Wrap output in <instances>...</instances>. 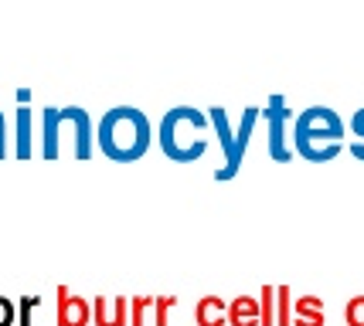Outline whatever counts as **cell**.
<instances>
[{"label": "cell", "instance_id": "6da1fadb", "mask_svg": "<svg viewBox=\"0 0 364 326\" xmlns=\"http://www.w3.org/2000/svg\"><path fill=\"white\" fill-rule=\"evenodd\" d=\"M154 140V126L136 106H112L95 126V146L112 163H136Z\"/></svg>", "mask_w": 364, "mask_h": 326}, {"label": "cell", "instance_id": "7a4b0ae2", "mask_svg": "<svg viewBox=\"0 0 364 326\" xmlns=\"http://www.w3.org/2000/svg\"><path fill=\"white\" fill-rule=\"evenodd\" d=\"M293 150L310 163H331L344 150L348 123L331 106H310L293 119Z\"/></svg>", "mask_w": 364, "mask_h": 326}, {"label": "cell", "instance_id": "3957f363", "mask_svg": "<svg viewBox=\"0 0 364 326\" xmlns=\"http://www.w3.org/2000/svg\"><path fill=\"white\" fill-rule=\"evenodd\" d=\"M62 140H72V153L89 160L95 150V126L82 106H45L41 109V156L58 160Z\"/></svg>", "mask_w": 364, "mask_h": 326}, {"label": "cell", "instance_id": "277c9868", "mask_svg": "<svg viewBox=\"0 0 364 326\" xmlns=\"http://www.w3.org/2000/svg\"><path fill=\"white\" fill-rule=\"evenodd\" d=\"M160 150L174 163H198L208 153V112L194 106H174L157 126Z\"/></svg>", "mask_w": 364, "mask_h": 326}, {"label": "cell", "instance_id": "5b68a950", "mask_svg": "<svg viewBox=\"0 0 364 326\" xmlns=\"http://www.w3.org/2000/svg\"><path fill=\"white\" fill-rule=\"evenodd\" d=\"M259 112H262V106H245L238 126H232V119H228V112H225L222 106H211L208 126L218 133L222 156H225V163L215 170V180H232V177L242 170V160H245V150H249V140H252V129H255V123L262 119Z\"/></svg>", "mask_w": 364, "mask_h": 326}, {"label": "cell", "instance_id": "8992f818", "mask_svg": "<svg viewBox=\"0 0 364 326\" xmlns=\"http://www.w3.org/2000/svg\"><path fill=\"white\" fill-rule=\"evenodd\" d=\"M266 116V146H269V156L276 163H289L293 160V136H289V126H293V109L286 102V95H269L266 109L259 112Z\"/></svg>", "mask_w": 364, "mask_h": 326}, {"label": "cell", "instance_id": "52a82bcc", "mask_svg": "<svg viewBox=\"0 0 364 326\" xmlns=\"http://www.w3.org/2000/svg\"><path fill=\"white\" fill-rule=\"evenodd\" d=\"M58 326H89L92 323V303L75 295L68 286H58V306H55Z\"/></svg>", "mask_w": 364, "mask_h": 326}, {"label": "cell", "instance_id": "ba28073f", "mask_svg": "<svg viewBox=\"0 0 364 326\" xmlns=\"http://www.w3.org/2000/svg\"><path fill=\"white\" fill-rule=\"evenodd\" d=\"M92 303V323L95 326H129V299L127 295H95Z\"/></svg>", "mask_w": 364, "mask_h": 326}, {"label": "cell", "instance_id": "9c48e42d", "mask_svg": "<svg viewBox=\"0 0 364 326\" xmlns=\"http://www.w3.org/2000/svg\"><path fill=\"white\" fill-rule=\"evenodd\" d=\"M194 323L198 326H228V303L222 295H201L194 306Z\"/></svg>", "mask_w": 364, "mask_h": 326}, {"label": "cell", "instance_id": "30bf717a", "mask_svg": "<svg viewBox=\"0 0 364 326\" xmlns=\"http://www.w3.org/2000/svg\"><path fill=\"white\" fill-rule=\"evenodd\" d=\"M228 326H259V299L255 295L228 299Z\"/></svg>", "mask_w": 364, "mask_h": 326}, {"label": "cell", "instance_id": "8fae6325", "mask_svg": "<svg viewBox=\"0 0 364 326\" xmlns=\"http://www.w3.org/2000/svg\"><path fill=\"white\" fill-rule=\"evenodd\" d=\"M34 133H31V109L17 106V123H14V156L17 160H31L34 153Z\"/></svg>", "mask_w": 364, "mask_h": 326}, {"label": "cell", "instance_id": "7c38bea8", "mask_svg": "<svg viewBox=\"0 0 364 326\" xmlns=\"http://www.w3.org/2000/svg\"><path fill=\"white\" fill-rule=\"evenodd\" d=\"M259 299V326H276V286H262Z\"/></svg>", "mask_w": 364, "mask_h": 326}, {"label": "cell", "instance_id": "4fadbf2b", "mask_svg": "<svg viewBox=\"0 0 364 326\" xmlns=\"http://www.w3.org/2000/svg\"><path fill=\"white\" fill-rule=\"evenodd\" d=\"M276 326H293V289L276 286Z\"/></svg>", "mask_w": 364, "mask_h": 326}, {"label": "cell", "instance_id": "5bb4252c", "mask_svg": "<svg viewBox=\"0 0 364 326\" xmlns=\"http://www.w3.org/2000/svg\"><path fill=\"white\" fill-rule=\"evenodd\" d=\"M350 133H354V140H350V153L364 163V106L350 116Z\"/></svg>", "mask_w": 364, "mask_h": 326}, {"label": "cell", "instance_id": "9a60e30c", "mask_svg": "<svg viewBox=\"0 0 364 326\" xmlns=\"http://www.w3.org/2000/svg\"><path fill=\"white\" fill-rule=\"evenodd\" d=\"M150 310H154V295H136V299H129V326H143Z\"/></svg>", "mask_w": 364, "mask_h": 326}, {"label": "cell", "instance_id": "2e32d148", "mask_svg": "<svg viewBox=\"0 0 364 326\" xmlns=\"http://www.w3.org/2000/svg\"><path fill=\"white\" fill-rule=\"evenodd\" d=\"M177 306V295H157L154 299V326H167V316H171V310Z\"/></svg>", "mask_w": 364, "mask_h": 326}, {"label": "cell", "instance_id": "e0dca14e", "mask_svg": "<svg viewBox=\"0 0 364 326\" xmlns=\"http://www.w3.org/2000/svg\"><path fill=\"white\" fill-rule=\"evenodd\" d=\"M344 323L348 326H364V295H354L344 306Z\"/></svg>", "mask_w": 364, "mask_h": 326}, {"label": "cell", "instance_id": "ac0fdd59", "mask_svg": "<svg viewBox=\"0 0 364 326\" xmlns=\"http://www.w3.org/2000/svg\"><path fill=\"white\" fill-rule=\"evenodd\" d=\"M41 306V295H24L21 306H17V323L21 326H31V313Z\"/></svg>", "mask_w": 364, "mask_h": 326}, {"label": "cell", "instance_id": "d6986e66", "mask_svg": "<svg viewBox=\"0 0 364 326\" xmlns=\"http://www.w3.org/2000/svg\"><path fill=\"white\" fill-rule=\"evenodd\" d=\"M14 323H17V306H14V299L0 295V326H14Z\"/></svg>", "mask_w": 364, "mask_h": 326}, {"label": "cell", "instance_id": "ffe728a7", "mask_svg": "<svg viewBox=\"0 0 364 326\" xmlns=\"http://www.w3.org/2000/svg\"><path fill=\"white\" fill-rule=\"evenodd\" d=\"M7 136H11V133H7V119H4V112H0V160L11 153V150H7Z\"/></svg>", "mask_w": 364, "mask_h": 326}]
</instances>
